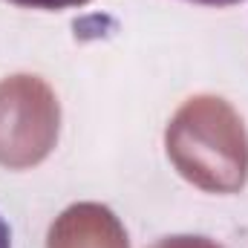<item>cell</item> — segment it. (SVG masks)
<instances>
[{
	"label": "cell",
	"mask_w": 248,
	"mask_h": 248,
	"mask_svg": "<svg viewBox=\"0 0 248 248\" xmlns=\"http://www.w3.org/2000/svg\"><path fill=\"white\" fill-rule=\"evenodd\" d=\"M0 248H12V231L3 217H0Z\"/></svg>",
	"instance_id": "277c9868"
},
{
	"label": "cell",
	"mask_w": 248,
	"mask_h": 248,
	"mask_svg": "<svg viewBox=\"0 0 248 248\" xmlns=\"http://www.w3.org/2000/svg\"><path fill=\"white\" fill-rule=\"evenodd\" d=\"M168 153L205 190H237L246 182L248 139L222 98H190L168 127Z\"/></svg>",
	"instance_id": "6da1fadb"
},
{
	"label": "cell",
	"mask_w": 248,
	"mask_h": 248,
	"mask_svg": "<svg viewBox=\"0 0 248 248\" xmlns=\"http://www.w3.org/2000/svg\"><path fill=\"white\" fill-rule=\"evenodd\" d=\"M190 3H202V6H234L240 0H190Z\"/></svg>",
	"instance_id": "5b68a950"
},
{
	"label": "cell",
	"mask_w": 248,
	"mask_h": 248,
	"mask_svg": "<svg viewBox=\"0 0 248 248\" xmlns=\"http://www.w3.org/2000/svg\"><path fill=\"white\" fill-rule=\"evenodd\" d=\"M15 6H26V9H44V12H61V9H75L84 6L90 0H9Z\"/></svg>",
	"instance_id": "3957f363"
},
{
	"label": "cell",
	"mask_w": 248,
	"mask_h": 248,
	"mask_svg": "<svg viewBox=\"0 0 248 248\" xmlns=\"http://www.w3.org/2000/svg\"><path fill=\"white\" fill-rule=\"evenodd\" d=\"M0 119H12V127L0 130V162L12 168L44 159L58 133V104L52 93L26 75L0 84Z\"/></svg>",
	"instance_id": "7a4b0ae2"
}]
</instances>
